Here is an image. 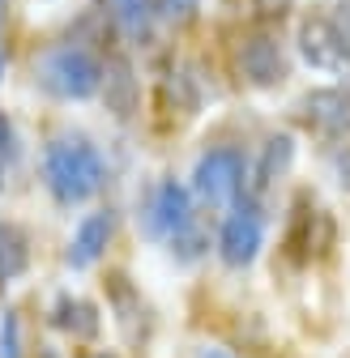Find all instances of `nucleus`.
<instances>
[{"label":"nucleus","mask_w":350,"mask_h":358,"mask_svg":"<svg viewBox=\"0 0 350 358\" xmlns=\"http://www.w3.org/2000/svg\"><path fill=\"white\" fill-rule=\"evenodd\" d=\"M43 175L60 205H77L103 188V158L85 137H56L43 154Z\"/></svg>","instance_id":"f257e3e1"},{"label":"nucleus","mask_w":350,"mask_h":358,"mask_svg":"<svg viewBox=\"0 0 350 358\" xmlns=\"http://www.w3.org/2000/svg\"><path fill=\"white\" fill-rule=\"evenodd\" d=\"M38 81L52 90L56 99H90L103 85V64L85 48H52L38 60Z\"/></svg>","instance_id":"f03ea898"},{"label":"nucleus","mask_w":350,"mask_h":358,"mask_svg":"<svg viewBox=\"0 0 350 358\" xmlns=\"http://www.w3.org/2000/svg\"><path fill=\"white\" fill-rule=\"evenodd\" d=\"M239 184H244V154L239 150H209L192 171V188L205 201H227L239 192Z\"/></svg>","instance_id":"7ed1b4c3"},{"label":"nucleus","mask_w":350,"mask_h":358,"mask_svg":"<svg viewBox=\"0 0 350 358\" xmlns=\"http://www.w3.org/2000/svg\"><path fill=\"white\" fill-rule=\"evenodd\" d=\"M299 120L325 132V137H346L350 132V90H312L299 103Z\"/></svg>","instance_id":"20e7f679"},{"label":"nucleus","mask_w":350,"mask_h":358,"mask_svg":"<svg viewBox=\"0 0 350 358\" xmlns=\"http://www.w3.org/2000/svg\"><path fill=\"white\" fill-rule=\"evenodd\" d=\"M188 217H192L188 213V192L175 184V179H162L146 201V231L150 235H175Z\"/></svg>","instance_id":"39448f33"},{"label":"nucleus","mask_w":350,"mask_h":358,"mask_svg":"<svg viewBox=\"0 0 350 358\" xmlns=\"http://www.w3.org/2000/svg\"><path fill=\"white\" fill-rule=\"evenodd\" d=\"M239 73L252 81V85H278L286 77V60H282V48L270 38V34H252L239 43Z\"/></svg>","instance_id":"423d86ee"},{"label":"nucleus","mask_w":350,"mask_h":358,"mask_svg":"<svg viewBox=\"0 0 350 358\" xmlns=\"http://www.w3.org/2000/svg\"><path fill=\"white\" fill-rule=\"evenodd\" d=\"M218 252H223V260H227L231 268L252 264L256 252H260V217H256L252 209L231 213L227 227H223V235H218Z\"/></svg>","instance_id":"0eeeda50"},{"label":"nucleus","mask_w":350,"mask_h":358,"mask_svg":"<svg viewBox=\"0 0 350 358\" xmlns=\"http://www.w3.org/2000/svg\"><path fill=\"white\" fill-rule=\"evenodd\" d=\"M299 48H303V56H308L316 69H346L350 64L329 17H308V22H303L299 26Z\"/></svg>","instance_id":"6e6552de"},{"label":"nucleus","mask_w":350,"mask_h":358,"mask_svg":"<svg viewBox=\"0 0 350 358\" xmlns=\"http://www.w3.org/2000/svg\"><path fill=\"white\" fill-rule=\"evenodd\" d=\"M111 213L107 209H99V213H90L77 227V235H73V248H69V264L73 268H85V264H94L99 256H103V248H107V239H111Z\"/></svg>","instance_id":"1a4fd4ad"},{"label":"nucleus","mask_w":350,"mask_h":358,"mask_svg":"<svg viewBox=\"0 0 350 358\" xmlns=\"http://www.w3.org/2000/svg\"><path fill=\"white\" fill-rule=\"evenodd\" d=\"M103 99H107V107L120 120L133 115V107H137V81H133L128 60H107L103 64Z\"/></svg>","instance_id":"9d476101"},{"label":"nucleus","mask_w":350,"mask_h":358,"mask_svg":"<svg viewBox=\"0 0 350 358\" xmlns=\"http://www.w3.org/2000/svg\"><path fill=\"white\" fill-rule=\"evenodd\" d=\"M290 158H295V141L286 137V132L270 137L265 141V154H260V162H256V192H265L274 179H282L286 166H290Z\"/></svg>","instance_id":"9b49d317"},{"label":"nucleus","mask_w":350,"mask_h":358,"mask_svg":"<svg viewBox=\"0 0 350 358\" xmlns=\"http://www.w3.org/2000/svg\"><path fill=\"white\" fill-rule=\"evenodd\" d=\"M56 324L64 333H73L77 341H90L99 333V311H94V303H85V299H60L56 303Z\"/></svg>","instance_id":"f8f14e48"},{"label":"nucleus","mask_w":350,"mask_h":358,"mask_svg":"<svg viewBox=\"0 0 350 358\" xmlns=\"http://www.w3.org/2000/svg\"><path fill=\"white\" fill-rule=\"evenodd\" d=\"M30 264V248H26V231L22 227H0V282H13L26 273Z\"/></svg>","instance_id":"ddd939ff"},{"label":"nucleus","mask_w":350,"mask_h":358,"mask_svg":"<svg viewBox=\"0 0 350 358\" xmlns=\"http://www.w3.org/2000/svg\"><path fill=\"white\" fill-rule=\"evenodd\" d=\"M154 5L150 0H111V17L120 22L124 34H133V38H146L150 26H154Z\"/></svg>","instance_id":"4468645a"},{"label":"nucleus","mask_w":350,"mask_h":358,"mask_svg":"<svg viewBox=\"0 0 350 358\" xmlns=\"http://www.w3.org/2000/svg\"><path fill=\"white\" fill-rule=\"evenodd\" d=\"M171 243H175L171 252H175V256H180V260H197V256H201V252L209 248V235H205V231L197 227V222H192V217H188V222H184V227H180V231H175V235H171Z\"/></svg>","instance_id":"2eb2a0df"},{"label":"nucleus","mask_w":350,"mask_h":358,"mask_svg":"<svg viewBox=\"0 0 350 358\" xmlns=\"http://www.w3.org/2000/svg\"><path fill=\"white\" fill-rule=\"evenodd\" d=\"M0 358H22V324H18V311H5V320H0Z\"/></svg>","instance_id":"dca6fc26"},{"label":"nucleus","mask_w":350,"mask_h":358,"mask_svg":"<svg viewBox=\"0 0 350 358\" xmlns=\"http://www.w3.org/2000/svg\"><path fill=\"white\" fill-rule=\"evenodd\" d=\"M158 13L167 22H188L197 13V0H158Z\"/></svg>","instance_id":"f3484780"},{"label":"nucleus","mask_w":350,"mask_h":358,"mask_svg":"<svg viewBox=\"0 0 350 358\" xmlns=\"http://www.w3.org/2000/svg\"><path fill=\"white\" fill-rule=\"evenodd\" d=\"M329 22H333V30H337V38H342V52H346V60H350V0H342Z\"/></svg>","instance_id":"a211bd4d"},{"label":"nucleus","mask_w":350,"mask_h":358,"mask_svg":"<svg viewBox=\"0 0 350 358\" xmlns=\"http://www.w3.org/2000/svg\"><path fill=\"white\" fill-rule=\"evenodd\" d=\"M333 175H337V188L350 192V145H342V150L333 154Z\"/></svg>","instance_id":"6ab92c4d"},{"label":"nucleus","mask_w":350,"mask_h":358,"mask_svg":"<svg viewBox=\"0 0 350 358\" xmlns=\"http://www.w3.org/2000/svg\"><path fill=\"white\" fill-rule=\"evenodd\" d=\"M5 158H9V120L0 115V175H5Z\"/></svg>","instance_id":"aec40b11"},{"label":"nucleus","mask_w":350,"mask_h":358,"mask_svg":"<svg viewBox=\"0 0 350 358\" xmlns=\"http://www.w3.org/2000/svg\"><path fill=\"white\" fill-rule=\"evenodd\" d=\"M256 5L265 9V13H282V9H286V0H256Z\"/></svg>","instance_id":"412c9836"},{"label":"nucleus","mask_w":350,"mask_h":358,"mask_svg":"<svg viewBox=\"0 0 350 358\" xmlns=\"http://www.w3.org/2000/svg\"><path fill=\"white\" fill-rule=\"evenodd\" d=\"M197 358H231L227 350H214V345H205V350H197Z\"/></svg>","instance_id":"4be33fe9"},{"label":"nucleus","mask_w":350,"mask_h":358,"mask_svg":"<svg viewBox=\"0 0 350 358\" xmlns=\"http://www.w3.org/2000/svg\"><path fill=\"white\" fill-rule=\"evenodd\" d=\"M0 22H5V0H0Z\"/></svg>","instance_id":"5701e85b"},{"label":"nucleus","mask_w":350,"mask_h":358,"mask_svg":"<svg viewBox=\"0 0 350 358\" xmlns=\"http://www.w3.org/2000/svg\"><path fill=\"white\" fill-rule=\"evenodd\" d=\"M0 69H5V52H0Z\"/></svg>","instance_id":"b1692460"},{"label":"nucleus","mask_w":350,"mask_h":358,"mask_svg":"<svg viewBox=\"0 0 350 358\" xmlns=\"http://www.w3.org/2000/svg\"><path fill=\"white\" fill-rule=\"evenodd\" d=\"M94 358H111V354H94Z\"/></svg>","instance_id":"393cba45"}]
</instances>
